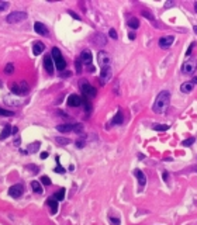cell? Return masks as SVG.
Masks as SVG:
<instances>
[{
  "label": "cell",
  "mask_w": 197,
  "mask_h": 225,
  "mask_svg": "<svg viewBox=\"0 0 197 225\" xmlns=\"http://www.w3.org/2000/svg\"><path fill=\"white\" fill-rule=\"evenodd\" d=\"M92 41L95 42V44L100 45V47H104V45H106V35H103L102 33H97L93 35V40H92Z\"/></svg>",
  "instance_id": "9a60e30c"
},
{
  "label": "cell",
  "mask_w": 197,
  "mask_h": 225,
  "mask_svg": "<svg viewBox=\"0 0 197 225\" xmlns=\"http://www.w3.org/2000/svg\"><path fill=\"white\" fill-rule=\"evenodd\" d=\"M162 177H163V180H165V182H166V180L169 179V175H168V173H166V172H165L163 175H162Z\"/></svg>",
  "instance_id": "f6af8a7d"
},
{
  "label": "cell",
  "mask_w": 197,
  "mask_h": 225,
  "mask_svg": "<svg viewBox=\"0 0 197 225\" xmlns=\"http://www.w3.org/2000/svg\"><path fill=\"white\" fill-rule=\"evenodd\" d=\"M80 62H82V65L85 68H87L89 72H95V68L92 65V62H93V58H92V52L90 49H83L82 53H80V56H79Z\"/></svg>",
  "instance_id": "7a4b0ae2"
},
{
  "label": "cell",
  "mask_w": 197,
  "mask_h": 225,
  "mask_svg": "<svg viewBox=\"0 0 197 225\" xmlns=\"http://www.w3.org/2000/svg\"><path fill=\"white\" fill-rule=\"evenodd\" d=\"M152 128L155 131H166V130H169V125H166V124H153Z\"/></svg>",
  "instance_id": "4316f807"
},
{
  "label": "cell",
  "mask_w": 197,
  "mask_h": 225,
  "mask_svg": "<svg viewBox=\"0 0 197 225\" xmlns=\"http://www.w3.org/2000/svg\"><path fill=\"white\" fill-rule=\"evenodd\" d=\"M128 37H130V40H135V34H134V33H130V35H128Z\"/></svg>",
  "instance_id": "bcb514c9"
},
{
  "label": "cell",
  "mask_w": 197,
  "mask_h": 225,
  "mask_svg": "<svg viewBox=\"0 0 197 225\" xmlns=\"http://www.w3.org/2000/svg\"><path fill=\"white\" fill-rule=\"evenodd\" d=\"M27 18V13L25 11H13L6 17V21L8 24H18L21 21H24Z\"/></svg>",
  "instance_id": "5b68a950"
},
{
  "label": "cell",
  "mask_w": 197,
  "mask_h": 225,
  "mask_svg": "<svg viewBox=\"0 0 197 225\" xmlns=\"http://www.w3.org/2000/svg\"><path fill=\"white\" fill-rule=\"evenodd\" d=\"M76 146L79 148V149H80V148H83L85 146V139H79V141H76Z\"/></svg>",
  "instance_id": "74e56055"
},
{
  "label": "cell",
  "mask_w": 197,
  "mask_h": 225,
  "mask_svg": "<svg viewBox=\"0 0 197 225\" xmlns=\"http://www.w3.org/2000/svg\"><path fill=\"white\" fill-rule=\"evenodd\" d=\"M51 56H52L53 63H55V66H57V69L65 70V68H66V61L63 59V56H62V53H61V51H59V49H58V48H52Z\"/></svg>",
  "instance_id": "3957f363"
},
{
  "label": "cell",
  "mask_w": 197,
  "mask_h": 225,
  "mask_svg": "<svg viewBox=\"0 0 197 225\" xmlns=\"http://www.w3.org/2000/svg\"><path fill=\"white\" fill-rule=\"evenodd\" d=\"M65 188H61V190H58L55 194H53V198L55 200H58V201H62L63 198H65Z\"/></svg>",
  "instance_id": "484cf974"
},
{
  "label": "cell",
  "mask_w": 197,
  "mask_h": 225,
  "mask_svg": "<svg viewBox=\"0 0 197 225\" xmlns=\"http://www.w3.org/2000/svg\"><path fill=\"white\" fill-rule=\"evenodd\" d=\"M68 13H69V14H70V16H72V17H73V18H76V20H80V17H79L78 14H75L73 11H70V10H69V11H68Z\"/></svg>",
  "instance_id": "b9f144b4"
},
{
  "label": "cell",
  "mask_w": 197,
  "mask_h": 225,
  "mask_svg": "<svg viewBox=\"0 0 197 225\" xmlns=\"http://www.w3.org/2000/svg\"><path fill=\"white\" fill-rule=\"evenodd\" d=\"M41 183L45 184V186H49V184H51V179H49L48 176H42L41 177Z\"/></svg>",
  "instance_id": "e575fe53"
},
{
  "label": "cell",
  "mask_w": 197,
  "mask_h": 225,
  "mask_svg": "<svg viewBox=\"0 0 197 225\" xmlns=\"http://www.w3.org/2000/svg\"><path fill=\"white\" fill-rule=\"evenodd\" d=\"M108 34H110V37L113 38V40H117V33H115V30H114V28H111Z\"/></svg>",
  "instance_id": "ab89813d"
},
{
  "label": "cell",
  "mask_w": 197,
  "mask_h": 225,
  "mask_svg": "<svg viewBox=\"0 0 197 225\" xmlns=\"http://www.w3.org/2000/svg\"><path fill=\"white\" fill-rule=\"evenodd\" d=\"M7 7H8V2L0 0V13H3L4 10H7Z\"/></svg>",
  "instance_id": "d6a6232c"
},
{
  "label": "cell",
  "mask_w": 197,
  "mask_h": 225,
  "mask_svg": "<svg viewBox=\"0 0 197 225\" xmlns=\"http://www.w3.org/2000/svg\"><path fill=\"white\" fill-rule=\"evenodd\" d=\"M55 172L57 173H65V169L61 166L59 163V156H57V168H55Z\"/></svg>",
  "instance_id": "4dcf8cb0"
},
{
  "label": "cell",
  "mask_w": 197,
  "mask_h": 225,
  "mask_svg": "<svg viewBox=\"0 0 197 225\" xmlns=\"http://www.w3.org/2000/svg\"><path fill=\"white\" fill-rule=\"evenodd\" d=\"M34 30H35V33L40 34V35H45V37H48V28L45 27V24H42V23H40V21H37L35 24H34Z\"/></svg>",
  "instance_id": "5bb4252c"
},
{
  "label": "cell",
  "mask_w": 197,
  "mask_h": 225,
  "mask_svg": "<svg viewBox=\"0 0 197 225\" xmlns=\"http://www.w3.org/2000/svg\"><path fill=\"white\" fill-rule=\"evenodd\" d=\"M31 188L34 190V193H38V194H42L44 193V188H42V184L40 182H31Z\"/></svg>",
  "instance_id": "7402d4cb"
},
{
  "label": "cell",
  "mask_w": 197,
  "mask_h": 225,
  "mask_svg": "<svg viewBox=\"0 0 197 225\" xmlns=\"http://www.w3.org/2000/svg\"><path fill=\"white\" fill-rule=\"evenodd\" d=\"M44 68H45V70L48 72L49 75L53 73V68H55V63H53V59L51 55H47L45 58H44Z\"/></svg>",
  "instance_id": "7c38bea8"
},
{
  "label": "cell",
  "mask_w": 197,
  "mask_h": 225,
  "mask_svg": "<svg viewBox=\"0 0 197 225\" xmlns=\"http://www.w3.org/2000/svg\"><path fill=\"white\" fill-rule=\"evenodd\" d=\"M194 10H196V13H197V2L194 3Z\"/></svg>",
  "instance_id": "f907efd6"
},
{
  "label": "cell",
  "mask_w": 197,
  "mask_h": 225,
  "mask_svg": "<svg viewBox=\"0 0 197 225\" xmlns=\"http://www.w3.org/2000/svg\"><path fill=\"white\" fill-rule=\"evenodd\" d=\"M173 4H175V2H172V0H170L169 3H166V4H165V7H172Z\"/></svg>",
  "instance_id": "ee69618b"
},
{
  "label": "cell",
  "mask_w": 197,
  "mask_h": 225,
  "mask_svg": "<svg viewBox=\"0 0 197 225\" xmlns=\"http://www.w3.org/2000/svg\"><path fill=\"white\" fill-rule=\"evenodd\" d=\"M73 128H75V124H59L57 127V130L59 132H70L73 131Z\"/></svg>",
  "instance_id": "ffe728a7"
},
{
  "label": "cell",
  "mask_w": 197,
  "mask_h": 225,
  "mask_svg": "<svg viewBox=\"0 0 197 225\" xmlns=\"http://www.w3.org/2000/svg\"><path fill=\"white\" fill-rule=\"evenodd\" d=\"M47 204H48V207H49L51 214H57L58 213V200H55L53 197H51V198L47 200Z\"/></svg>",
  "instance_id": "2e32d148"
},
{
  "label": "cell",
  "mask_w": 197,
  "mask_h": 225,
  "mask_svg": "<svg viewBox=\"0 0 197 225\" xmlns=\"http://www.w3.org/2000/svg\"><path fill=\"white\" fill-rule=\"evenodd\" d=\"M128 25H130L131 28L137 30V28H138V27H140V20H138L137 17H131V18L128 20Z\"/></svg>",
  "instance_id": "d4e9b609"
},
{
  "label": "cell",
  "mask_w": 197,
  "mask_h": 225,
  "mask_svg": "<svg viewBox=\"0 0 197 225\" xmlns=\"http://www.w3.org/2000/svg\"><path fill=\"white\" fill-rule=\"evenodd\" d=\"M24 193V186L23 184H14L8 188V196L13 197V198H20Z\"/></svg>",
  "instance_id": "9c48e42d"
},
{
  "label": "cell",
  "mask_w": 197,
  "mask_h": 225,
  "mask_svg": "<svg viewBox=\"0 0 197 225\" xmlns=\"http://www.w3.org/2000/svg\"><path fill=\"white\" fill-rule=\"evenodd\" d=\"M13 72H14V65H13V63H7V65L4 66V73L11 75Z\"/></svg>",
  "instance_id": "83f0119b"
},
{
  "label": "cell",
  "mask_w": 197,
  "mask_h": 225,
  "mask_svg": "<svg viewBox=\"0 0 197 225\" xmlns=\"http://www.w3.org/2000/svg\"><path fill=\"white\" fill-rule=\"evenodd\" d=\"M194 141H196V139L192 137V138H189V139H185V141L182 142V145H183V146H190V145H193L194 143Z\"/></svg>",
  "instance_id": "1f68e13d"
},
{
  "label": "cell",
  "mask_w": 197,
  "mask_h": 225,
  "mask_svg": "<svg viewBox=\"0 0 197 225\" xmlns=\"http://www.w3.org/2000/svg\"><path fill=\"white\" fill-rule=\"evenodd\" d=\"M180 90L183 92V93H190V92L193 90V83H192V82L183 83V85L180 86Z\"/></svg>",
  "instance_id": "603a6c76"
},
{
  "label": "cell",
  "mask_w": 197,
  "mask_h": 225,
  "mask_svg": "<svg viewBox=\"0 0 197 225\" xmlns=\"http://www.w3.org/2000/svg\"><path fill=\"white\" fill-rule=\"evenodd\" d=\"M192 83H193V85H196V83H197V78H193V79H192Z\"/></svg>",
  "instance_id": "c3c4849f"
},
{
  "label": "cell",
  "mask_w": 197,
  "mask_h": 225,
  "mask_svg": "<svg viewBox=\"0 0 197 225\" xmlns=\"http://www.w3.org/2000/svg\"><path fill=\"white\" fill-rule=\"evenodd\" d=\"M197 69V61L196 59H187V61L183 63V66H182V72L186 75H192L194 73Z\"/></svg>",
  "instance_id": "52a82bcc"
},
{
  "label": "cell",
  "mask_w": 197,
  "mask_h": 225,
  "mask_svg": "<svg viewBox=\"0 0 197 225\" xmlns=\"http://www.w3.org/2000/svg\"><path fill=\"white\" fill-rule=\"evenodd\" d=\"M45 49V45L42 44L41 41H37V42H34L33 45V53L34 55H41V52Z\"/></svg>",
  "instance_id": "d6986e66"
},
{
  "label": "cell",
  "mask_w": 197,
  "mask_h": 225,
  "mask_svg": "<svg viewBox=\"0 0 197 225\" xmlns=\"http://www.w3.org/2000/svg\"><path fill=\"white\" fill-rule=\"evenodd\" d=\"M48 158V152H42L41 153V159H47Z\"/></svg>",
  "instance_id": "7bdbcfd3"
},
{
  "label": "cell",
  "mask_w": 197,
  "mask_h": 225,
  "mask_svg": "<svg viewBox=\"0 0 197 225\" xmlns=\"http://www.w3.org/2000/svg\"><path fill=\"white\" fill-rule=\"evenodd\" d=\"M20 142H21L20 138H16V139H14V145H20Z\"/></svg>",
  "instance_id": "7dc6e473"
},
{
  "label": "cell",
  "mask_w": 197,
  "mask_h": 225,
  "mask_svg": "<svg viewBox=\"0 0 197 225\" xmlns=\"http://www.w3.org/2000/svg\"><path fill=\"white\" fill-rule=\"evenodd\" d=\"M10 134H13V128H11V125H6V127L3 128V131H2V134H0V139L3 141V139H6L7 137H10Z\"/></svg>",
  "instance_id": "44dd1931"
},
{
  "label": "cell",
  "mask_w": 197,
  "mask_h": 225,
  "mask_svg": "<svg viewBox=\"0 0 197 225\" xmlns=\"http://www.w3.org/2000/svg\"><path fill=\"white\" fill-rule=\"evenodd\" d=\"M97 63L100 65V68H106V66H110V63H111L110 55H108L106 51H100V52L97 53Z\"/></svg>",
  "instance_id": "ba28073f"
},
{
  "label": "cell",
  "mask_w": 197,
  "mask_h": 225,
  "mask_svg": "<svg viewBox=\"0 0 197 225\" xmlns=\"http://www.w3.org/2000/svg\"><path fill=\"white\" fill-rule=\"evenodd\" d=\"M111 76H113V72H111L110 66L102 68V70H100V80H102V83L108 82V80L111 79Z\"/></svg>",
  "instance_id": "30bf717a"
},
{
  "label": "cell",
  "mask_w": 197,
  "mask_h": 225,
  "mask_svg": "<svg viewBox=\"0 0 197 225\" xmlns=\"http://www.w3.org/2000/svg\"><path fill=\"white\" fill-rule=\"evenodd\" d=\"M73 131H75V132H78V134H80V132L83 131V125H82V124H75Z\"/></svg>",
  "instance_id": "d590c367"
},
{
  "label": "cell",
  "mask_w": 197,
  "mask_h": 225,
  "mask_svg": "<svg viewBox=\"0 0 197 225\" xmlns=\"http://www.w3.org/2000/svg\"><path fill=\"white\" fill-rule=\"evenodd\" d=\"M124 123V114L123 111H117V114L114 115V118L111 120V125H121Z\"/></svg>",
  "instance_id": "e0dca14e"
},
{
  "label": "cell",
  "mask_w": 197,
  "mask_h": 225,
  "mask_svg": "<svg viewBox=\"0 0 197 225\" xmlns=\"http://www.w3.org/2000/svg\"><path fill=\"white\" fill-rule=\"evenodd\" d=\"M175 41V37L173 35H166V37H162L159 40V47L160 48H169L170 45Z\"/></svg>",
  "instance_id": "4fadbf2b"
},
{
  "label": "cell",
  "mask_w": 197,
  "mask_h": 225,
  "mask_svg": "<svg viewBox=\"0 0 197 225\" xmlns=\"http://www.w3.org/2000/svg\"><path fill=\"white\" fill-rule=\"evenodd\" d=\"M41 146V143L38 142V141H35V142L30 143L28 145V149H27V152H30V153H35V152L38 151V148Z\"/></svg>",
  "instance_id": "cb8c5ba5"
},
{
  "label": "cell",
  "mask_w": 197,
  "mask_h": 225,
  "mask_svg": "<svg viewBox=\"0 0 197 225\" xmlns=\"http://www.w3.org/2000/svg\"><path fill=\"white\" fill-rule=\"evenodd\" d=\"M193 30H194V33L197 34V25H194V27H193Z\"/></svg>",
  "instance_id": "681fc988"
},
{
  "label": "cell",
  "mask_w": 197,
  "mask_h": 225,
  "mask_svg": "<svg viewBox=\"0 0 197 225\" xmlns=\"http://www.w3.org/2000/svg\"><path fill=\"white\" fill-rule=\"evenodd\" d=\"M11 92H13V94H16V96H25V94H28L30 87L25 80H20L18 83L11 85Z\"/></svg>",
  "instance_id": "277c9868"
},
{
  "label": "cell",
  "mask_w": 197,
  "mask_h": 225,
  "mask_svg": "<svg viewBox=\"0 0 197 225\" xmlns=\"http://www.w3.org/2000/svg\"><path fill=\"white\" fill-rule=\"evenodd\" d=\"M68 106L69 107H79L82 104V97L78 96V94H70L69 97H68Z\"/></svg>",
  "instance_id": "8fae6325"
},
{
  "label": "cell",
  "mask_w": 197,
  "mask_h": 225,
  "mask_svg": "<svg viewBox=\"0 0 197 225\" xmlns=\"http://www.w3.org/2000/svg\"><path fill=\"white\" fill-rule=\"evenodd\" d=\"M108 220H110L111 222H113V225H120V218H114V217H108Z\"/></svg>",
  "instance_id": "f35d334b"
},
{
  "label": "cell",
  "mask_w": 197,
  "mask_h": 225,
  "mask_svg": "<svg viewBox=\"0 0 197 225\" xmlns=\"http://www.w3.org/2000/svg\"><path fill=\"white\" fill-rule=\"evenodd\" d=\"M134 175L137 176V179H138V183H140V187H144L145 184H147V176H145V173H142L141 170H138L137 169L135 172H134Z\"/></svg>",
  "instance_id": "ac0fdd59"
},
{
  "label": "cell",
  "mask_w": 197,
  "mask_h": 225,
  "mask_svg": "<svg viewBox=\"0 0 197 225\" xmlns=\"http://www.w3.org/2000/svg\"><path fill=\"white\" fill-rule=\"evenodd\" d=\"M57 142L59 143V145H68V143H70V141L68 138H62V137H57Z\"/></svg>",
  "instance_id": "f546056e"
},
{
  "label": "cell",
  "mask_w": 197,
  "mask_h": 225,
  "mask_svg": "<svg viewBox=\"0 0 197 225\" xmlns=\"http://www.w3.org/2000/svg\"><path fill=\"white\" fill-rule=\"evenodd\" d=\"M27 169H30L33 173H38V168L35 166V165H28V166H27Z\"/></svg>",
  "instance_id": "8d00e7d4"
},
{
  "label": "cell",
  "mask_w": 197,
  "mask_h": 225,
  "mask_svg": "<svg viewBox=\"0 0 197 225\" xmlns=\"http://www.w3.org/2000/svg\"><path fill=\"white\" fill-rule=\"evenodd\" d=\"M79 86H80V90L83 92V94H85L86 97H96L97 90L92 86V85L87 82V80H82V82L79 83Z\"/></svg>",
  "instance_id": "8992f818"
},
{
  "label": "cell",
  "mask_w": 197,
  "mask_h": 225,
  "mask_svg": "<svg viewBox=\"0 0 197 225\" xmlns=\"http://www.w3.org/2000/svg\"><path fill=\"white\" fill-rule=\"evenodd\" d=\"M75 65H76V73H82V62H80V59H76V62H75Z\"/></svg>",
  "instance_id": "836d02e7"
},
{
  "label": "cell",
  "mask_w": 197,
  "mask_h": 225,
  "mask_svg": "<svg viewBox=\"0 0 197 225\" xmlns=\"http://www.w3.org/2000/svg\"><path fill=\"white\" fill-rule=\"evenodd\" d=\"M0 115H3V117H11V115H14V113L10 110H4V108L0 107Z\"/></svg>",
  "instance_id": "f1b7e54d"
},
{
  "label": "cell",
  "mask_w": 197,
  "mask_h": 225,
  "mask_svg": "<svg viewBox=\"0 0 197 225\" xmlns=\"http://www.w3.org/2000/svg\"><path fill=\"white\" fill-rule=\"evenodd\" d=\"M169 103H170V93H169L168 90L160 92L156 96L155 103H153V111H155L156 114H163L168 110Z\"/></svg>",
  "instance_id": "6da1fadb"
},
{
  "label": "cell",
  "mask_w": 197,
  "mask_h": 225,
  "mask_svg": "<svg viewBox=\"0 0 197 225\" xmlns=\"http://www.w3.org/2000/svg\"><path fill=\"white\" fill-rule=\"evenodd\" d=\"M194 42H192L190 44V47H189V49H187V52H186V56H190V53H192V51H193V47H194Z\"/></svg>",
  "instance_id": "60d3db41"
}]
</instances>
